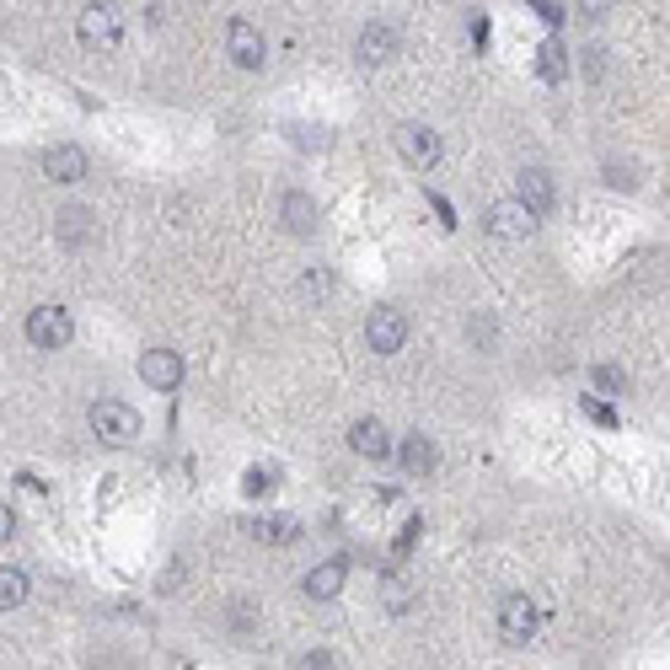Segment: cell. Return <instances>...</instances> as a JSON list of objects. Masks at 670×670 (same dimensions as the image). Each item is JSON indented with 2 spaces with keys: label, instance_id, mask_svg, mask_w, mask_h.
<instances>
[{
  "label": "cell",
  "instance_id": "obj_1",
  "mask_svg": "<svg viewBox=\"0 0 670 670\" xmlns=\"http://www.w3.org/2000/svg\"><path fill=\"white\" fill-rule=\"evenodd\" d=\"M86 424H92V434H97L103 445H134V440H140V414H134L129 403H119V397L92 403Z\"/></svg>",
  "mask_w": 670,
  "mask_h": 670
},
{
  "label": "cell",
  "instance_id": "obj_2",
  "mask_svg": "<svg viewBox=\"0 0 670 670\" xmlns=\"http://www.w3.org/2000/svg\"><path fill=\"white\" fill-rule=\"evenodd\" d=\"M75 33H81V44H86V49H97V55H113V49L123 44V16L113 11V5H86Z\"/></svg>",
  "mask_w": 670,
  "mask_h": 670
},
{
  "label": "cell",
  "instance_id": "obj_3",
  "mask_svg": "<svg viewBox=\"0 0 670 670\" xmlns=\"http://www.w3.org/2000/svg\"><path fill=\"white\" fill-rule=\"evenodd\" d=\"M397 156L408 161V167H434L440 156H445V140L429 129V123H397Z\"/></svg>",
  "mask_w": 670,
  "mask_h": 670
},
{
  "label": "cell",
  "instance_id": "obj_4",
  "mask_svg": "<svg viewBox=\"0 0 670 670\" xmlns=\"http://www.w3.org/2000/svg\"><path fill=\"white\" fill-rule=\"evenodd\" d=\"M70 311L64 306H33L27 311V344L33 349H64L70 344Z\"/></svg>",
  "mask_w": 670,
  "mask_h": 670
},
{
  "label": "cell",
  "instance_id": "obj_5",
  "mask_svg": "<svg viewBox=\"0 0 670 670\" xmlns=\"http://www.w3.org/2000/svg\"><path fill=\"white\" fill-rule=\"evenodd\" d=\"M366 344L375 355H403V344H408V316H403L397 306H375L366 322Z\"/></svg>",
  "mask_w": 670,
  "mask_h": 670
},
{
  "label": "cell",
  "instance_id": "obj_6",
  "mask_svg": "<svg viewBox=\"0 0 670 670\" xmlns=\"http://www.w3.org/2000/svg\"><path fill=\"white\" fill-rule=\"evenodd\" d=\"M537 627H542V611H537L531 596H504V607H499V633H504L510 644H531Z\"/></svg>",
  "mask_w": 670,
  "mask_h": 670
},
{
  "label": "cell",
  "instance_id": "obj_7",
  "mask_svg": "<svg viewBox=\"0 0 670 670\" xmlns=\"http://www.w3.org/2000/svg\"><path fill=\"white\" fill-rule=\"evenodd\" d=\"M483 226L499 237V242H521V237H531L537 231V220L515 204V199H499V204H488V215H483Z\"/></svg>",
  "mask_w": 670,
  "mask_h": 670
},
{
  "label": "cell",
  "instance_id": "obj_8",
  "mask_svg": "<svg viewBox=\"0 0 670 670\" xmlns=\"http://www.w3.org/2000/svg\"><path fill=\"white\" fill-rule=\"evenodd\" d=\"M140 381L156 386V392L183 386V355H178V349H145V355H140Z\"/></svg>",
  "mask_w": 670,
  "mask_h": 670
},
{
  "label": "cell",
  "instance_id": "obj_9",
  "mask_svg": "<svg viewBox=\"0 0 670 670\" xmlns=\"http://www.w3.org/2000/svg\"><path fill=\"white\" fill-rule=\"evenodd\" d=\"M226 49H231V60L242 70H263V60H268V44H263V33L252 22H231L226 27Z\"/></svg>",
  "mask_w": 670,
  "mask_h": 670
},
{
  "label": "cell",
  "instance_id": "obj_10",
  "mask_svg": "<svg viewBox=\"0 0 670 670\" xmlns=\"http://www.w3.org/2000/svg\"><path fill=\"white\" fill-rule=\"evenodd\" d=\"M44 172H49V183H81V178H86V151L70 145V140L49 145V151H44Z\"/></svg>",
  "mask_w": 670,
  "mask_h": 670
},
{
  "label": "cell",
  "instance_id": "obj_11",
  "mask_svg": "<svg viewBox=\"0 0 670 670\" xmlns=\"http://www.w3.org/2000/svg\"><path fill=\"white\" fill-rule=\"evenodd\" d=\"M279 220H285V231H290V237H311V231H316V220H322V210H316V199H311V193L296 188V193H285V199H279Z\"/></svg>",
  "mask_w": 670,
  "mask_h": 670
},
{
  "label": "cell",
  "instance_id": "obj_12",
  "mask_svg": "<svg viewBox=\"0 0 670 670\" xmlns=\"http://www.w3.org/2000/svg\"><path fill=\"white\" fill-rule=\"evenodd\" d=\"M344 579H349V558H327V563H316V569L306 574V596H311V601H333V596L344 590Z\"/></svg>",
  "mask_w": 670,
  "mask_h": 670
},
{
  "label": "cell",
  "instance_id": "obj_13",
  "mask_svg": "<svg viewBox=\"0 0 670 670\" xmlns=\"http://www.w3.org/2000/svg\"><path fill=\"white\" fill-rule=\"evenodd\" d=\"M397 27H386V22H366L360 27V60L366 64H386L392 55H397Z\"/></svg>",
  "mask_w": 670,
  "mask_h": 670
},
{
  "label": "cell",
  "instance_id": "obj_14",
  "mask_svg": "<svg viewBox=\"0 0 670 670\" xmlns=\"http://www.w3.org/2000/svg\"><path fill=\"white\" fill-rule=\"evenodd\" d=\"M515 204L531 215V220H542L552 210V178L548 172H521V193H515Z\"/></svg>",
  "mask_w": 670,
  "mask_h": 670
},
{
  "label": "cell",
  "instance_id": "obj_15",
  "mask_svg": "<svg viewBox=\"0 0 670 670\" xmlns=\"http://www.w3.org/2000/svg\"><path fill=\"white\" fill-rule=\"evenodd\" d=\"M349 445L360 456H370V462H386L392 456V434H386V424H375V419H360V424L349 429Z\"/></svg>",
  "mask_w": 670,
  "mask_h": 670
},
{
  "label": "cell",
  "instance_id": "obj_16",
  "mask_svg": "<svg viewBox=\"0 0 670 670\" xmlns=\"http://www.w3.org/2000/svg\"><path fill=\"white\" fill-rule=\"evenodd\" d=\"M392 451H397L403 472H414V478L434 472V440H429V434H408V440H403V445H392Z\"/></svg>",
  "mask_w": 670,
  "mask_h": 670
},
{
  "label": "cell",
  "instance_id": "obj_17",
  "mask_svg": "<svg viewBox=\"0 0 670 670\" xmlns=\"http://www.w3.org/2000/svg\"><path fill=\"white\" fill-rule=\"evenodd\" d=\"M55 231H60V242H64V247H86V242H92V210H81V204L60 210Z\"/></svg>",
  "mask_w": 670,
  "mask_h": 670
},
{
  "label": "cell",
  "instance_id": "obj_18",
  "mask_svg": "<svg viewBox=\"0 0 670 670\" xmlns=\"http://www.w3.org/2000/svg\"><path fill=\"white\" fill-rule=\"evenodd\" d=\"M537 75H542V81H563V75H569V49H563L558 38H548V44L537 49Z\"/></svg>",
  "mask_w": 670,
  "mask_h": 670
},
{
  "label": "cell",
  "instance_id": "obj_19",
  "mask_svg": "<svg viewBox=\"0 0 670 670\" xmlns=\"http://www.w3.org/2000/svg\"><path fill=\"white\" fill-rule=\"evenodd\" d=\"M27 601V569H0V611H16Z\"/></svg>",
  "mask_w": 670,
  "mask_h": 670
},
{
  "label": "cell",
  "instance_id": "obj_20",
  "mask_svg": "<svg viewBox=\"0 0 670 670\" xmlns=\"http://www.w3.org/2000/svg\"><path fill=\"white\" fill-rule=\"evenodd\" d=\"M252 537L258 542H296V521L290 515H263V521H252Z\"/></svg>",
  "mask_w": 670,
  "mask_h": 670
},
{
  "label": "cell",
  "instance_id": "obj_21",
  "mask_svg": "<svg viewBox=\"0 0 670 670\" xmlns=\"http://www.w3.org/2000/svg\"><path fill=\"white\" fill-rule=\"evenodd\" d=\"M596 392H607V397H622L627 392V375L617 366H596Z\"/></svg>",
  "mask_w": 670,
  "mask_h": 670
},
{
  "label": "cell",
  "instance_id": "obj_22",
  "mask_svg": "<svg viewBox=\"0 0 670 670\" xmlns=\"http://www.w3.org/2000/svg\"><path fill=\"white\" fill-rule=\"evenodd\" d=\"M296 670H338V666H333V655H327V649H311V655L296 660Z\"/></svg>",
  "mask_w": 670,
  "mask_h": 670
},
{
  "label": "cell",
  "instance_id": "obj_23",
  "mask_svg": "<svg viewBox=\"0 0 670 670\" xmlns=\"http://www.w3.org/2000/svg\"><path fill=\"white\" fill-rule=\"evenodd\" d=\"M301 290H306V296H316V301H322V296L333 290V279H327L322 268H311V274H306V285H301Z\"/></svg>",
  "mask_w": 670,
  "mask_h": 670
},
{
  "label": "cell",
  "instance_id": "obj_24",
  "mask_svg": "<svg viewBox=\"0 0 670 670\" xmlns=\"http://www.w3.org/2000/svg\"><path fill=\"white\" fill-rule=\"evenodd\" d=\"M493 338H499V327H493V316H478V322H472V344H493Z\"/></svg>",
  "mask_w": 670,
  "mask_h": 670
},
{
  "label": "cell",
  "instance_id": "obj_25",
  "mask_svg": "<svg viewBox=\"0 0 670 670\" xmlns=\"http://www.w3.org/2000/svg\"><path fill=\"white\" fill-rule=\"evenodd\" d=\"M429 204H434V215H440V220H445V231H451V226H456V210H451L440 193H429Z\"/></svg>",
  "mask_w": 670,
  "mask_h": 670
},
{
  "label": "cell",
  "instance_id": "obj_26",
  "mask_svg": "<svg viewBox=\"0 0 670 670\" xmlns=\"http://www.w3.org/2000/svg\"><path fill=\"white\" fill-rule=\"evenodd\" d=\"M531 11H537V16H542V22H552V27H558V22H563V5H552V0H542V5H531Z\"/></svg>",
  "mask_w": 670,
  "mask_h": 670
},
{
  "label": "cell",
  "instance_id": "obj_27",
  "mask_svg": "<svg viewBox=\"0 0 670 670\" xmlns=\"http://www.w3.org/2000/svg\"><path fill=\"white\" fill-rule=\"evenodd\" d=\"M247 493H268V472H263V467L247 472Z\"/></svg>",
  "mask_w": 670,
  "mask_h": 670
},
{
  "label": "cell",
  "instance_id": "obj_28",
  "mask_svg": "<svg viewBox=\"0 0 670 670\" xmlns=\"http://www.w3.org/2000/svg\"><path fill=\"white\" fill-rule=\"evenodd\" d=\"M11 531H16V515H11V510H5V504H0V548H5V542H11Z\"/></svg>",
  "mask_w": 670,
  "mask_h": 670
},
{
  "label": "cell",
  "instance_id": "obj_29",
  "mask_svg": "<svg viewBox=\"0 0 670 670\" xmlns=\"http://www.w3.org/2000/svg\"><path fill=\"white\" fill-rule=\"evenodd\" d=\"M585 408H590V419H601V424H617V414H611L607 403H585Z\"/></svg>",
  "mask_w": 670,
  "mask_h": 670
}]
</instances>
